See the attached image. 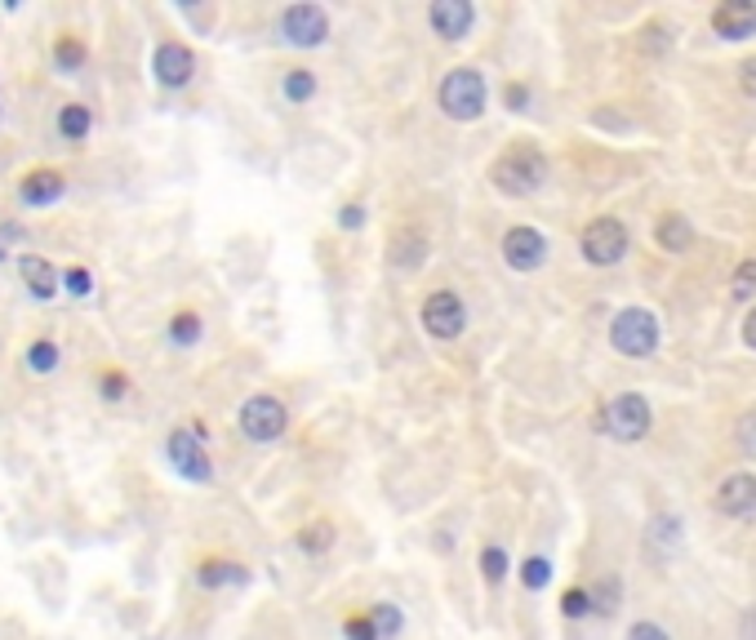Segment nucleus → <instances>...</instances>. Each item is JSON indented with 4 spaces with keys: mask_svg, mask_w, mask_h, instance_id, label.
Instances as JSON below:
<instances>
[{
    "mask_svg": "<svg viewBox=\"0 0 756 640\" xmlns=\"http://www.w3.org/2000/svg\"><path fill=\"white\" fill-rule=\"evenodd\" d=\"M89 129H93V112H89L85 103H67V108H59V134H63L67 142H80Z\"/></svg>",
    "mask_w": 756,
    "mask_h": 640,
    "instance_id": "obj_19",
    "label": "nucleus"
},
{
    "mask_svg": "<svg viewBox=\"0 0 756 640\" xmlns=\"http://www.w3.org/2000/svg\"><path fill=\"white\" fill-rule=\"evenodd\" d=\"M717 507H721L726 516H752V512H756V476H752V472L730 476V480L717 489Z\"/></svg>",
    "mask_w": 756,
    "mask_h": 640,
    "instance_id": "obj_15",
    "label": "nucleus"
},
{
    "mask_svg": "<svg viewBox=\"0 0 756 640\" xmlns=\"http://www.w3.org/2000/svg\"><path fill=\"white\" fill-rule=\"evenodd\" d=\"M85 59H89V49H85L80 36H59V40H54V63H59V72H80Z\"/></svg>",
    "mask_w": 756,
    "mask_h": 640,
    "instance_id": "obj_21",
    "label": "nucleus"
},
{
    "mask_svg": "<svg viewBox=\"0 0 756 640\" xmlns=\"http://www.w3.org/2000/svg\"><path fill=\"white\" fill-rule=\"evenodd\" d=\"M609 342H614V348H619L623 356L641 361V356H650V352L658 348V321H654L645 308H628V312H619V321H614Z\"/></svg>",
    "mask_w": 756,
    "mask_h": 640,
    "instance_id": "obj_3",
    "label": "nucleus"
},
{
    "mask_svg": "<svg viewBox=\"0 0 756 640\" xmlns=\"http://www.w3.org/2000/svg\"><path fill=\"white\" fill-rule=\"evenodd\" d=\"M152 72H156V80L165 89H182L187 80H192V72H197V54L187 45H178V40H165V45H156V54H152Z\"/></svg>",
    "mask_w": 756,
    "mask_h": 640,
    "instance_id": "obj_9",
    "label": "nucleus"
},
{
    "mask_svg": "<svg viewBox=\"0 0 756 640\" xmlns=\"http://www.w3.org/2000/svg\"><path fill=\"white\" fill-rule=\"evenodd\" d=\"M63 191H67V178L59 170H32L18 183V201L32 205V210H40V205H54Z\"/></svg>",
    "mask_w": 756,
    "mask_h": 640,
    "instance_id": "obj_12",
    "label": "nucleus"
},
{
    "mask_svg": "<svg viewBox=\"0 0 756 640\" xmlns=\"http://www.w3.org/2000/svg\"><path fill=\"white\" fill-rule=\"evenodd\" d=\"M441 112L450 121H477L486 112V80L471 67H454L441 80Z\"/></svg>",
    "mask_w": 756,
    "mask_h": 640,
    "instance_id": "obj_2",
    "label": "nucleus"
},
{
    "mask_svg": "<svg viewBox=\"0 0 756 640\" xmlns=\"http://www.w3.org/2000/svg\"><path fill=\"white\" fill-rule=\"evenodd\" d=\"M481 569H486L490 582H499V578L507 574V556H503L499 548H486V552H481Z\"/></svg>",
    "mask_w": 756,
    "mask_h": 640,
    "instance_id": "obj_28",
    "label": "nucleus"
},
{
    "mask_svg": "<svg viewBox=\"0 0 756 640\" xmlns=\"http://www.w3.org/2000/svg\"><path fill=\"white\" fill-rule=\"evenodd\" d=\"M739 80H743V93H752V98H756V59H752V63H743V76H739Z\"/></svg>",
    "mask_w": 756,
    "mask_h": 640,
    "instance_id": "obj_38",
    "label": "nucleus"
},
{
    "mask_svg": "<svg viewBox=\"0 0 756 640\" xmlns=\"http://www.w3.org/2000/svg\"><path fill=\"white\" fill-rule=\"evenodd\" d=\"M713 32L726 40H743L756 32V5L752 0H730V5L713 10Z\"/></svg>",
    "mask_w": 756,
    "mask_h": 640,
    "instance_id": "obj_14",
    "label": "nucleus"
},
{
    "mask_svg": "<svg viewBox=\"0 0 756 640\" xmlns=\"http://www.w3.org/2000/svg\"><path fill=\"white\" fill-rule=\"evenodd\" d=\"M18 272H23V285L32 289V299H40V303H50L54 293H59V267L54 263H45L40 254H23L18 259Z\"/></svg>",
    "mask_w": 756,
    "mask_h": 640,
    "instance_id": "obj_16",
    "label": "nucleus"
},
{
    "mask_svg": "<svg viewBox=\"0 0 756 640\" xmlns=\"http://www.w3.org/2000/svg\"><path fill=\"white\" fill-rule=\"evenodd\" d=\"M471 18H477V10L467 5V0H437V5L428 10V23L437 27V36L445 40H463L471 32Z\"/></svg>",
    "mask_w": 756,
    "mask_h": 640,
    "instance_id": "obj_13",
    "label": "nucleus"
},
{
    "mask_svg": "<svg viewBox=\"0 0 756 640\" xmlns=\"http://www.w3.org/2000/svg\"><path fill=\"white\" fill-rule=\"evenodd\" d=\"M658 244H664L668 254H685L694 244V227L681 214H664V218H658Z\"/></svg>",
    "mask_w": 756,
    "mask_h": 640,
    "instance_id": "obj_18",
    "label": "nucleus"
},
{
    "mask_svg": "<svg viewBox=\"0 0 756 640\" xmlns=\"http://www.w3.org/2000/svg\"><path fill=\"white\" fill-rule=\"evenodd\" d=\"M286 423H290V414L276 397H250L241 405V431L250 440H276L280 431H286Z\"/></svg>",
    "mask_w": 756,
    "mask_h": 640,
    "instance_id": "obj_7",
    "label": "nucleus"
},
{
    "mask_svg": "<svg viewBox=\"0 0 756 640\" xmlns=\"http://www.w3.org/2000/svg\"><path fill=\"white\" fill-rule=\"evenodd\" d=\"M560 610L570 614V618H583V614H592V592H583V587H575V592H565Z\"/></svg>",
    "mask_w": 756,
    "mask_h": 640,
    "instance_id": "obj_27",
    "label": "nucleus"
},
{
    "mask_svg": "<svg viewBox=\"0 0 756 640\" xmlns=\"http://www.w3.org/2000/svg\"><path fill=\"white\" fill-rule=\"evenodd\" d=\"M423 254H428V236H423L418 227H401V231H392V263L396 267H418L423 263Z\"/></svg>",
    "mask_w": 756,
    "mask_h": 640,
    "instance_id": "obj_17",
    "label": "nucleus"
},
{
    "mask_svg": "<svg viewBox=\"0 0 756 640\" xmlns=\"http://www.w3.org/2000/svg\"><path fill=\"white\" fill-rule=\"evenodd\" d=\"M423 325H428V334H437V338H458L463 325H467V312L450 289H437L432 299L423 303Z\"/></svg>",
    "mask_w": 756,
    "mask_h": 640,
    "instance_id": "obj_10",
    "label": "nucleus"
},
{
    "mask_svg": "<svg viewBox=\"0 0 756 640\" xmlns=\"http://www.w3.org/2000/svg\"><path fill=\"white\" fill-rule=\"evenodd\" d=\"M503 259L516 267V272H534L543 259H547V240L534 231V227H512L503 236Z\"/></svg>",
    "mask_w": 756,
    "mask_h": 640,
    "instance_id": "obj_11",
    "label": "nucleus"
},
{
    "mask_svg": "<svg viewBox=\"0 0 756 640\" xmlns=\"http://www.w3.org/2000/svg\"><path fill=\"white\" fill-rule=\"evenodd\" d=\"M365 223V210L361 205H343L339 210V227H361Z\"/></svg>",
    "mask_w": 756,
    "mask_h": 640,
    "instance_id": "obj_37",
    "label": "nucleus"
},
{
    "mask_svg": "<svg viewBox=\"0 0 756 640\" xmlns=\"http://www.w3.org/2000/svg\"><path fill=\"white\" fill-rule=\"evenodd\" d=\"M14 240H23V227H18V223H0V259L10 254Z\"/></svg>",
    "mask_w": 756,
    "mask_h": 640,
    "instance_id": "obj_36",
    "label": "nucleus"
},
{
    "mask_svg": "<svg viewBox=\"0 0 756 640\" xmlns=\"http://www.w3.org/2000/svg\"><path fill=\"white\" fill-rule=\"evenodd\" d=\"M739 446L756 454V414H743L739 418Z\"/></svg>",
    "mask_w": 756,
    "mask_h": 640,
    "instance_id": "obj_34",
    "label": "nucleus"
},
{
    "mask_svg": "<svg viewBox=\"0 0 756 640\" xmlns=\"http://www.w3.org/2000/svg\"><path fill=\"white\" fill-rule=\"evenodd\" d=\"M743 342H747V348H756V308H752L747 321H743Z\"/></svg>",
    "mask_w": 756,
    "mask_h": 640,
    "instance_id": "obj_39",
    "label": "nucleus"
},
{
    "mask_svg": "<svg viewBox=\"0 0 756 640\" xmlns=\"http://www.w3.org/2000/svg\"><path fill=\"white\" fill-rule=\"evenodd\" d=\"M743 636H747V640H756V605H752V614L743 618Z\"/></svg>",
    "mask_w": 756,
    "mask_h": 640,
    "instance_id": "obj_41",
    "label": "nucleus"
},
{
    "mask_svg": "<svg viewBox=\"0 0 756 640\" xmlns=\"http://www.w3.org/2000/svg\"><path fill=\"white\" fill-rule=\"evenodd\" d=\"M23 361H27V369H36V374H54L63 356H59V342H50V338H36L32 348H27V356H23Z\"/></svg>",
    "mask_w": 756,
    "mask_h": 640,
    "instance_id": "obj_22",
    "label": "nucleus"
},
{
    "mask_svg": "<svg viewBox=\"0 0 756 640\" xmlns=\"http://www.w3.org/2000/svg\"><path fill=\"white\" fill-rule=\"evenodd\" d=\"M628 254V227L619 218H596L583 231V259L596 267H609Z\"/></svg>",
    "mask_w": 756,
    "mask_h": 640,
    "instance_id": "obj_6",
    "label": "nucleus"
},
{
    "mask_svg": "<svg viewBox=\"0 0 756 640\" xmlns=\"http://www.w3.org/2000/svg\"><path fill=\"white\" fill-rule=\"evenodd\" d=\"M490 178H494V187L507 191V196H530V191L543 187V178H547V161L539 156V147L516 142V147H507V152L490 165Z\"/></svg>",
    "mask_w": 756,
    "mask_h": 640,
    "instance_id": "obj_1",
    "label": "nucleus"
},
{
    "mask_svg": "<svg viewBox=\"0 0 756 640\" xmlns=\"http://www.w3.org/2000/svg\"><path fill=\"white\" fill-rule=\"evenodd\" d=\"M747 293H756V259L734 272V299H747Z\"/></svg>",
    "mask_w": 756,
    "mask_h": 640,
    "instance_id": "obj_29",
    "label": "nucleus"
},
{
    "mask_svg": "<svg viewBox=\"0 0 756 640\" xmlns=\"http://www.w3.org/2000/svg\"><path fill=\"white\" fill-rule=\"evenodd\" d=\"M280 36H286L290 45L299 49H312L329 36V18L320 5H290L286 14H280Z\"/></svg>",
    "mask_w": 756,
    "mask_h": 640,
    "instance_id": "obj_8",
    "label": "nucleus"
},
{
    "mask_svg": "<svg viewBox=\"0 0 756 640\" xmlns=\"http://www.w3.org/2000/svg\"><path fill=\"white\" fill-rule=\"evenodd\" d=\"M169 338L178 342V348H192V342H201V316L197 312H178L169 321Z\"/></svg>",
    "mask_w": 756,
    "mask_h": 640,
    "instance_id": "obj_23",
    "label": "nucleus"
},
{
    "mask_svg": "<svg viewBox=\"0 0 756 640\" xmlns=\"http://www.w3.org/2000/svg\"><path fill=\"white\" fill-rule=\"evenodd\" d=\"M63 285L76 293V299H85V293L93 289V276H89L85 267H67V272H63Z\"/></svg>",
    "mask_w": 756,
    "mask_h": 640,
    "instance_id": "obj_30",
    "label": "nucleus"
},
{
    "mask_svg": "<svg viewBox=\"0 0 756 640\" xmlns=\"http://www.w3.org/2000/svg\"><path fill=\"white\" fill-rule=\"evenodd\" d=\"M601 431H609L614 440H641L650 431V405L637 391H623L601 410Z\"/></svg>",
    "mask_w": 756,
    "mask_h": 640,
    "instance_id": "obj_4",
    "label": "nucleus"
},
{
    "mask_svg": "<svg viewBox=\"0 0 756 640\" xmlns=\"http://www.w3.org/2000/svg\"><path fill=\"white\" fill-rule=\"evenodd\" d=\"M99 387H103V397H108V401H121L125 391H129V378H125V374H116V369H108V374L99 378Z\"/></svg>",
    "mask_w": 756,
    "mask_h": 640,
    "instance_id": "obj_31",
    "label": "nucleus"
},
{
    "mask_svg": "<svg viewBox=\"0 0 756 640\" xmlns=\"http://www.w3.org/2000/svg\"><path fill=\"white\" fill-rule=\"evenodd\" d=\"M547 578H552L547 561H539V556H534V561H526V587H543Z\"/></svg>",
    "mask_w": 756,
    "mask_h": 640,
    "instance_id": "obj_33",
    "label": "nucleus"
},
{
    "mask_svg": "<svg viewBox=\"0 0 756 640\" xmlns=\"http://www.w3.org/2000/svg\"><path fill=\"white\" fill-rule=\"evenodd\" d=\"M343 636H348V640H378L369 614H365V618H348V623H343Z\"/></svg>",
    "mask_w": 756,
    "mask_h": 640,
    "instance_id": "obj_32",
    "label": "nucleus"
},
{
    "mask_svg": "<svg viewBox=\"0 0 756 640\" xmlns=\"http://www.w3.org/2000/svg\"><path fill=\"white\" fill-rule=\"evenodd\" d=\"M369 623H374L378 640H392V636L401 631V610H396V605H374V610H369Z\"/></svg>",
    "mask_w": 756,
    "mask_h": 640,
    "instance_id": "obj_25",
    "label": "nucleus"
},
{
    "mask_svg": "<svg viewBox=\"0 0 756 640\" xmlns=\"http://www.w3.org/2000/svg\"><path fill=\"white\" fill-rule=\"evenodd\" d=\"M197 582L201 587H223V582H245V569L231 561H201L197 565Z\"/></svg>",
    "mask_w": 756,
    "mask_h": 640,
    "instance_id": "obj_20",
    "label": "nucleus"
},
{
    "mask_svg": "<svg viewBox=\"0 0 756 640\" xmlns=\"http://www.w3.org/2000/svg\"><path fill=\"white\" fill-rule=\"evenodd\" d=\"M299 548L312 552V556L329 552V548H335V529H329V525H307V529L299 534Z\"/></svg>",
    "mask_w": 756,
    "mask_h": 640,
    "instance_id": "obj_24",
    "label": "nucleus"
},
{
    "mask_svg": "<svg viewBox=\"0 0 756 640\" xmlns=\"http://www.w3.org/2000/svg\"><path fill=\"white\" fill-rule=\"evenodd\" d=\"M312 93H316V76L303 72V67H294V72L286 76V98H290V103H307Z\"/></svg>",
    "mask_w": 756,
    "mask_h": 640,
    "instance_id": "obj_26",
    "label": "nucleus"
},
{
    "mask_svg": "<svg viewBox=\"0 0 756 640\" xmlns=\"http://www.w3.org/2000/svg\"><path fill=\"white\" fill-rule=\"evenodd\" d=\"M205 427H178L169 440H165V450H169V463L187 476V480H210L214 476V467H210V454H205Z\"/></svg>",
    "mask_w": 756,
    "mask_h": 640,
    "instance_id": "obj_5",
    "label": "nucleus"
},
{
    "mask_svg": "<svg viewBox=\"0 0 756 640\" xmlns=\"http://www.w3.org/2000/svg\"><path fill=\"white\" fill-rule=\"evenodd\" d=\"M628 640H668V631L654 627V623H637V627L628 631Z\"/></svg>",
    "mask_w": 756,
    "mask_h": 640,
    "instance_id": "obj_35",
    "label": "nucleus"
},
{
    "mask_svg": "<svg viewBox=\"0 0 756 640\" xmlns=\"http://www.w3.org/2000/svg\"><path fill=\"white\" fill-rule=\"evenodd\" d=\"M526 98H530L526 85H512V89H507V103H512V108H526Z\"/></svg>",
    "mask_w": 756,
    "mask_h": 640,
    "instance_id": "obj_40",
    "label": "nucleus"
}]
</instances>
